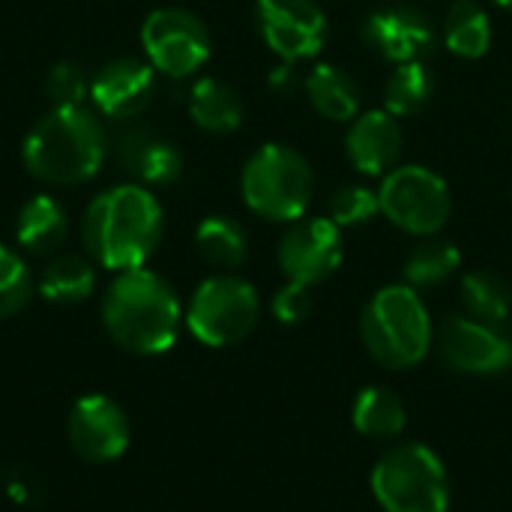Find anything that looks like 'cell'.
Returning a JSON list of instances; mask_svg holds the SVG:
<instances>
[{
  "label": "cell",
  "mask_w": 512,
  "mask_h": 512,
  "mask_svg": "<svg viewBox=\"0 0 512 512\" xmlns=\"http://www.w3.org/2000/svg\"><path fill=\"white\" fill-rule=\"evenodd\" d=\"M162 231V204L138 183H123L96 195L81 222L84 249L96 264L114 273L144 267L159 249Z\"/></svg>",
  "instance_id": "obj_1"
},
{
  "label": "cell",
  "mask_w": 512,
  "mask_h": 512,
  "mask_svg": "<svg viewBox=\"0 0 512 512\" xmlns=\"http://www.w3.org/2000/svg\"><path fill=\"white\" fill-rule=\"evenodd\" d=\"M102 324L111 342L135 357L171 351L183 324V306L168 279L147 267L123 270L105 288Z\"/></svg>",
  "instance_id": "obj_2"
},
{
  "label": "cell",
  "mask_w": 512,
  "mask_h": 512,
  "mask_svg": "<svg viewBox=\"0 0 512 512\" xmlns=\"http://www.w3.org/2000/svg\"><path fill=\"white\" fill-rule=\"evenodd\" d=\"M108 156V132L84 105L51 108L33 123L21 144L30 177L48 186H78L99 174Z\"/></svg>",
  "instance_id": "obj_3"
},
{
  "label": "cell",
  "mask_w": 512,
  "mask_h": 512,
  "mask_svg": "<svg viewBox=\"0 0 512 512\" xmlns=\"http://www.w3.org/2000/svg\"><path fill=\"white\" fill-rule=\"evenodd\" d=\"M360 336L366 351L387 369L417 366L435 342L429 309L411 285L381 288L360 315Z\"/></svg>",
  "instance_id": "obj_4"
},
{
  "label": "cell",
  "mask_w": 512,
  "mask_h": 512,
  "mask_svg": "<svg viewBox=\"0 0 512 512\" xmlns=\"http://www.w3.org/2000/svg\"><path fill=\"white\" fill-rule=\"evenodd\" d=\"M243 201L270 222H297L315 198V171L309 159L288 144L258 147L240 177Z\"/></svg>",
  "instance_id": "obj_5"
},
{
  "label": "cell",
  "mask_w": 512,
  "mask_h": 512,
  "mask_svg": "<svg viewBox=\"0 0 512 512\" xmlns=\"http://www.w3.org/2000/svg\"><path fill=\"white\" fill-rule=\"evenodd\" d=\"M372 492L384 512H447L450 477L426 444H396L372 468Z\"/></svg>",
  "instance_id": "obj_6"
},
{
  "label": "cell",
  "mask_w": 512,
  "mask_h": 512,
  "mask_svg": "<svg viewBox=\"0 0 512 512\" xmlns=\"http://www.w3.org/2000/svg\"><path fill=\"white\" fill-rule=\"evenodd\" d=\"M261 315L258 291L231 273L204 279L186 309V327L189 333L210 345V348H228L243 342Z\"/></svg>",
  "instance_id": "obj_7"
},
{
  "label": "cell",
  "mask_w": 512,
  "mask_h": 512,
  "mask_svg": "<svg viewBox=\"0 0 512 512\" xmlns=\"http://www.w3.org/2000/svg\"><path fill=\"white\" fill-rule=\"evenodd\" d=\"M378 198L381 213L414 237H435L453 213L447 180L426 165H399L384 174Z\"/></svg>",
  "instance_id": "obj_8"
},
{
  "label": "cell",
  "mask_w": 512,
  "mask_h": 512,
  "mask_svg": "<svg viewBox=\"0 0 512 512\" xmlns=\"http://www.w3.org/2000/svg\"><path fill=\"white\" fill-rule=\"evenodd\" d=\"M147 63L168 78L195 75L213 51L207 24L183 6H159L141 24Z\"/></svg>",
  "instance_id": "obj_9"
},
{
  "label": "cell",
  "mask_w": 512,
  "mask_h": 512,
  "mask_svg": "<svg viewBox=\"0 0 512 512\" xmlns=\"http://www.w3.org/2000/svg\"><path fill=\"white\" fill-rule=\"evenodd\" d=\"M255 21L267 48L285 63L309 60L327 42V15L315 0H258Z\"/></svg>",
  "instance_id": "obj_10"
},
{
  "label": "cell",
  "mask_w": 512,
  "mask_h": 512,
  "mask_svg": "<svg viewBox=\"0 0 512 512\" xmlns=\"http://www.w3.org/2000/svg\"><path fill=\"white\" fill-rule=\"evenodd\" d=\"M438 354L453 372L501 375L512 366V339L501 333V327L468 315H450L438 330Z\"/></svg>",
  "instance_id": "obj_11"
},
{
  "label": "cell",
  "mask_w": 512,
  "mask_h": 512,
  "mask_svg": "<svg viewBox=\"0 0 512 512\" xmlns=\"http://www.w3.org/2000/svg\"><path fill=\"white\" fill-rule=\"evenodd\" d=\"M342 264V228L327 216L297 219L279 240V267L291 282L318 285Z\"/></svg>",
  "instance_id": "obj_12"
},
{
  "label": "cell",
  "mask_w": 512,
  "mask_h": 512,
  "mask_svg": "<svg viewBox=\"0 0 512 512\" xmlns=\"http://www.w3.org/2000/svg\"><path fill=\"white\" fill-rule=\"evenodd\" d=\"M66 432L72 450L96 465L120 459L129 450V438H132L126 411L105 393L81 396L69 411Z\"/></svg>",
  "instance_id": "obj_13"
},
{
  "label": "cell",
  "mask_w": 512,
  "mask_h": 512,
  "mask_svg": "<svg viewBox=\"0 0 512 512\" xmlns=\"http://www.w3.org/2000/svg\"><path fill=\"white\" fill-rule=\"evenodd\" d=\"M363 39L390 63L426 60L438 45V30L432 18L408 3H390L375 9L363 21Z\"/></svg>",
  "instance_id": "obj_14"
},
{
  "label": "cell",
  "mask_w": 512,
  "mask_h": 512,
  "mask_svg": "<svg viewBox=\"0 0 512 512\" xmlns=\"http://www.w3.org/2000/svg\"><path fill=\"white\" fill-rule=\"evenodd\" d=\"M156 93V69L138 57L108 60L90 81V96L99 114L111 120H129L141 114Z\"/></svg>",
  "instance_id": "obj_15"
},
{
  "label": "cell",
  "mask_w": 512,
  "mask_h": 512,
  "mask_svg": "<svg viewBox=\"0 0 512 512\" xmlns=\"http://www.w3.org/2000/svg\"><path fill=\"white\" fill-rule=\"evenodd\" d=\"M402 144H405V135H402L399 117H393L384 108L360 111L351 120L348 135H345V150H348L351 165L369 177L390 174L402 156Z\"/></svg>",
  "instance_id": "obj_16"
},
{
  "label": "cell",
  "mask_w": 512,
  "mask_h": 512,
  "mask_svg": "<svg viewBox=\"0 0 512 512\" xmlns=\"http://www.w3.org/2000/svg\"><path fill=\"white\" fill-rule=\"evenodd\" d=\"M69 234V216L66 207L54 195H33L15 222V240L27 255L45 258L54 255Z\"/></svg>",
  "instance_id": "obj_17"
},
{
  "label": "cell",
  "mask_w": 512,
  "mask_h": 512,
  "mask_svg": "<svg viewBox=\"0 0 512 512\" xmlns=\"http://www.w3.org/2000/svg\"><path fill=\"white\" fill-rule=\"evenodd\" d=\"M306 96L312 108L333 123H351L363 105V90L357 78L336 63H318L306 75Z\"/></svg>",
  "instance_id": "obj_18"
},
{
  "label": "cell",
  "mask_w": 512,
  "mask_h": 512,
  "mask_svg": "<svg viewBox=\"0 0 512 512\" xmlns=\"http://www.w3.org/2000/svg\"><path fill=\"white\" fill-rule=\"evenodd\" d=\"M189 114L204 132L228 135L243 123V99L222 78H198L189 93Z\"/></svg>",
  "instance_id": "obj_19"
},
{
  "label": "cell",
  "mask_w": 512,
  "mask_h": 512,
  "mask_svg": "<svg viewBox=\"0 0 512 512\" xmlns=\"http://www.w3.org/2000/svg\"><path fill=\"white\" fill-rule=\"evenodd\" d=\"M126 168L147 186H171L183 174V156L171 141L150 132H132L123 144Z\"/></svg>",
  "instance_id": "obj_20"
},
{
  "label": "cell",
  "mask_w": 512,
  "mask_h": 512,
  "mask_svg": "<svg viewBox=\"0 0 512 512\" xmlns=\"http://www.w3.org/2000/svg\"><path fill=\"white\" fill-rule=\"evenodd\" d=\"M96 288V270L81 255H57L45 264L36 291L54 306H75L84 303Z\"/></svg>",
  "instance_id": "obj_21"
},
{
  "label": "cell",
  "mask_w": 512,
  "mask_h": 512,
  "mask_svg": "<svg viewBox=\"0 0 512 512\" xmlns=\"http://www.w3.org/2000/svg\"><path fill=\"white\" fill-rule=\"evenodd\" d=\"M444 45L462 60H480L492 45V18L477 0H456L444 18Z\"/></svg>",
  "instance_id": "obj_22"
},
{
  "label": "cell",
  "mask_w": 512,
  "mask_h": 512,
  "mask_svg": "<svg viewBox=\"0 0 512 512\" xmlns=\"http://www.w3.org/2000/svg\"><path fill=\"white\" fill-rule=\"evenodd\" d=\"M351 420L366 438H396L408 423V408L390 387H366L354 399Z\"/></svg>",
  "instance_id": "obj_23"
},
{
  "label": "cell",
  "mask_w": 512,
  "mask_h": 512,
  "mask_svg": "<svg viewBox=\"0 0 512 512\" xmlns=\"http://www.w3.org/2000/svg\"><path fill=\"white\" fill-rule=\"evenodd\" d=\"M195 249L198 255L216 270H237L249 255V237L240 222L231 216H207L195 228Z\"/></svg>",
  "instance_id": "obj_24"
},
{
  "label": "cell",
  "mask_w": 512,
  "mask_h": 512,
  "mask_svg": "<svg viewBox=\"0 0 512 512\" xmlns=\"http://www.w3.org/2000/svg\"><path fill=\"white\" fill-rule=\"evenodd\" d=\"M462 303L468 318L501 327L512 315V291L495 270H471L462 279Z\"/></svg>",
  "instance_id": "obj_25"
},
{
  "label": "cell",
  "mask_w": 512,
  "mask_h": 512,
  "mask_svg": "<svg viewBox=\"0 0 512 512\" xmlns=\"http://www.w3.org/2000/svg\"><path fill=\"white\" fill-rule=\"evenodd\" d=\"M435 96V75L426 60L399 63L384 84V111L393 117H414L420 114Z\"/></svg>",
  "instance_id": "obj_26"
},
{
  "label": "cell",
  "mask_w": 512,
  "mask_h": 512,
  "mask_svg": "<svg viewBox=\"0 0 512 512\" xmlns=\"http://www.w3.org/2000/svg\"><path fill=\"white\" fill-rule=\"evenodd\" d=\"M459 267H462L459 246L435 234V237H423V243L411 249L402 273H405V285L420 291V288H435L447 282Z\"/></svg>",
  "instance_id": "obj_27"
},
{
  "label": "cell",
  "mask_w": 512,
  "mask_h": 512,
  "mask_svg": "<svg viewBox=\"0 0 512 512\" xmlns=\"http://www.w3.org/2000/svg\"><path fill=\"white\" fill-rule=\"evenodd\" d=\"M33 291L36 285L21 255L9 246H0V318L18 315L30 303Z\"/></svg>",
  "instance_id": "obj_28"
},
{
  "label": "cell",
  "mask_w": 512,
  "mask_h": 512,
  "mask_svg": "<svg viewBox=\"0 0 512 512\" xmlns=\"http://www.w3.org/2000/svg\"><path fill=\"white\" fill-rule=\"evenodd\" d=\"M381 213V198L369 186H342L330 195L327 219L339 228H357L372 222Z\"/></svg>",
  "instance_id": "obj_29"
},
{
  "label": "cell",
  "mask_w": 512,
  "mask_h": 512,
  "mask_svg": "<svg viewBox=\"0 0 512 512\" xmlns=\"http://www.w3.org/2000/svg\"><path fill=\"white\" fill-rule=\"evenodd\" d=\"M45 93L54 108H69V105H84V96L90 93V81L78 63H54L51 72L45 75Z\"/></svg>",
  "instance_id": "obj_30"
},
{
  "label": "cell",
  "mask_w": 512,
  "mask_h": 512,
  "mask_svg": "<svg viewBox=\"0 0 512 512\" xmlns=\"http://www.w3.org/2000/svg\"><path fill=\"white\" fill-rule=\"evenodd\" d=\"M312 312V285H303V282H291L285 288L276 291L273 297V315L276 321L282 324H300L306 321Z\"/></svg>",
  "instance_id": "obj_31"
},
{
  "label": "cell",
  "mask_w": 512,
  "mask_h": 512,
  "mask_svg": "<svg viewBox=\"0 0 512 512\" xmlns=\"http://www.w3.org/2000/svg\"><path fill=\"white\" fill-rule=\"evenodd\" d=\"M294 66H297V63H285V60H282V66H276V69L270 72V87L279 90V93H288V90L297 84Z\"/></svg>",
  "instance_id": "obj_32"
},
{
  "label": "cell",
  "mask_w": 512,
  "mask_h": 512,
  "mask_svg": "<svg viewBox=\"0 0 512 512\" xmlns=\"http://www.w3.org/2000/svg\"><path fill=\"white\" fill-rule=\"evenodd\" d=\"M498 6H504V9H512V0H495Z\"/></svg>",
  "instance_id": "obj_33"
}]
</instances>
